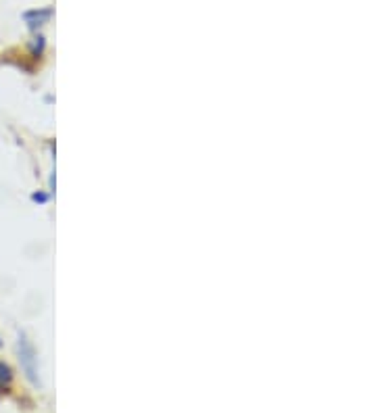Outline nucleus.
<instances>
[{
    "instance_id": "f257e3e1",
    "label": "nucleus",
    "mask_w": 376,
    "mask_h": 413,
    "mask_svg": "<svg viewBox=\"0 0 376 413\" xmlns=\"http://www.w3.org/2000/svg\"><path fill=\"white\" fill-rule=\"evenodd\" d=\"M19 361H21V367H23L25 376L30 378V382L38 384V359H36L34 347L27 343L25 336L19 338Z\"/></svg>"
},
{
    "instance_id": "f03ea898",
    "label": "nucleus",
    "mask_w": 376,
    "mask_h": 413,
    "mask_svg": "<svg viewBox=\"0 0 376 413\" xmlns=\"http://www.w3.org/2000/svg\"><path fill=\"white\" fill-rule=\"evenodd\" d=\"M11 382H13V369L0 361V393H6L11 388Z\"/></svg>"
},
{
    "instance_id": "7ed1b4c3",
    "label": "nucleus",
    "mask_w": 376,
    "mask_h": 413,
    "mask_svg": "<svg viewBox=\"0 0 376 413\" xmlns=\"http://www.w3.org/2000/svg\"><path fill=\"white\" fill-rule=\"evenodd\" d=\"M51 17V11H30L25 13V21L30 23V27L42 25V21H46Z\"/></svg>"
},
{
    "instance_id": "20e7f679",
    "label": "nucleus",
    "mask_w": 376,
    "mask_h": 413,
    "mask_svg": "<svg viewBox=\"0 0 376 413\" xmlns=\"http://www.w3.org/2000/svg\"><path fill=\"white\" fill-rule=\"evenodd\" d=\"M32 198H34V201H38V203H44V201H46V194H34Z\"/></svg>"
}]
</instances>
